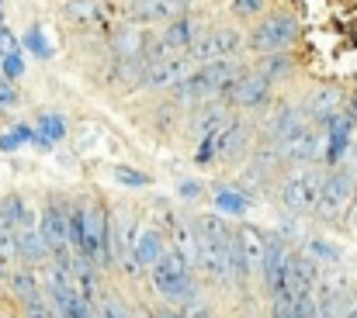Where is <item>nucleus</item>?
Masks as SVG:
<instances>
[{"label": "nucleus", "mask_w": 357, "mask_h": 318, "mask_svg": "<svg viewBox=\"0 0 357 318\" xmlns=\"http://www.w3.org/2000/svg\"><path fill=\"white\" fill-rule=\"evenodd\" d=\"M243 77H246V70L236 59L212 63V66H195L184 77V84L174 87V94H177V101H205V97H215V94H229Z\"/></svg>", "instance_id": "1"}, {"label": "nucleus", "mask_w": 357, "mask_h": 318, "mask_svg": "<svg viewBox=\"0 0 357 318\" xmlns=\"http://www.w3.org/2000/svg\"><path fill=\"white\" fill-rule=\"evenodd\" d=\"M153 270V287L170 298V301H188L195 294V284H191V270L184 267V260L174 253V249H163V256L149 267Z\"/></svg>", "instance_id": "2"}, {"label": "nucleus", "mask_w": 357, "mask_h": 318, "mask_svg": "<svg viewBox=\"0 0 357 318\" xmlns=\"http://www.w3.org/2000/svg\"><path fill=\"white\" fill-rule=\"evenodd\" d=\"M319 187H323V170H312V166L295 170V173L281 184V205H284V212H291V214L316 212Z\"/></svg>", "instance_id": "3"}, {"label": "nucleus", "mask_w": 357, "mask_h": 318, "mask_svg": "<svg viewBox=\"0 0 357 318\" xmlns=\"http://www.w3.org/2000/svg\"><path fill=\"white\" fill-rule=\"evenodd\" d=\"M243 49V38H239L233 28H215V31H205L195 38V45L184 52L195 66H212V63H229L233 56H239Z\"/></svg>", "instance_id": "4"}, {"label": "nucleus", "mask_w": 357, "mask_h": 318, "mask_svg": "<svg viewBox=\"0 0 357 318\" xmlns=\"http://www.w3.org/2000/svg\"><path fill=\"white\" fill-rule=\"evenodd\" d=\"M84 260L87 263H101L108 267L115 256H112V225H108V214L101 208H91L84 205Z\"/></svg>", "instance_id": "5"}, {"label": "nucleus", "mask_w": 357, "mask_h": 318, "mask_svg": "<svg viewBox=\"0 0 357 318\" xmlns=\"http://www.w3.org/2000/svg\"><path fill=\"white\" fill-rule=\"evenodd\" d=\"M354 191H357L354 173H351L347 166H337L330 177H323L319 201H316V214H323V218H340V214L351 208Z\"/></svg>", "instance_id": "6"}, {"label": "nucleus", "mask_w": 357, "mask_h": 318, "mask_svg": "<svg viewBox=\"0 0 357 318\" xmlns=\"http://www.w3.org/2000/svg\"><path fill=\"white\" fill-rule=\"evenodd\" d=\"M298 38V21L291 14H271L267 21H260L253 31H250V49L257 52H281L288 49L291 42Z\"/></svg>", "instance_id": "7"}, {"label": "nucleus", "mask_w": 357, "mask_h": 318, "mask_svg": "<svg viewBox=\"0 0 357 318\" xmlns=\"http://www.w3.org/2000/svg\"><path fill=\"white\" fill-rule=\"evenodd\" d=\"M66 208L59 201H52L45 212L38 214V232L49 246V256H56L59 267H70V239H66Z\"/></svg>", "instance_id": "8"}, {"label": "nucleus", "mask_w": 357, "mask_h": 318, "mask_svg": "<svg viewBox=\"0 0 357 318\" xmlns=\"http://www.w3.org/2000/svg\"><path fill=\"white\" fill-rule=\"evenodd\" d=\"M274 145H278V156L281 159H288V163H309V159H316L319 156V132L309 125V121H302L298 128H291L288 135H281V138H274Z\"/></svg>", "instance_id": "9"}, {"label": "nucleus", "mask_w": 357, "mask_h": 318, "mask_svg": "<svg viewBox=\"0 0 357 318\" xmlns=\"http://www.w3.org/2000/svg\"><path fill=\"white\" fill-rule=\"evenodd\" d=\"M191 70H195V63H191L188 56H160V59L146 70L142 87H149V90H170V87L184 84V77H188Z\"/></svg>", "instance_id": "10"}, {"label": "nucleus", "mask_w": 357, "mask_h": 318, "mask_svg": "<svg viewBox=\"0 0 357 318\" xmlns=\"http://www.w3.org/2000/svg\"><path fill=\"white\" fill-rule=\"evenodd\" d=\"M14 246H17V260H24V263H42V260H49V246H45V239H42V232H38V214L28 208V214L14 225Z\"/></svg>", "instance_id": "11"}, {"label": "nucleus", "mask_w": 357, "mask_h": 318, "mask_svg": "<svg viewBox=\"0 0 357 318\" xmlns=\"http://www.w3.org/2000/svg\"><path fill=\"white\" fill-rule=\"evenodd\" d=\"M246 142V128L243 125H226L222 132H215L212 138H202V149H198V159H233Z\"/></svg>", "instance_id": "12"}, {"label": "nucleus", "mask_w": 357, "mask_h": 318, "mask_svg": "<svg viewBox=\"0 0 357 318\" xmlns=\"http://www.w3.org/2000/svg\"><path fill=\"white\" fill-rule=\"evenodd\" d=\"M63 10H66L70 21H77L84 28H108L112 17H115V10H112L108 0H66Z\"/></svg>", "instance_id": "13"}, {"label": "nucleus", "mask_w": 357, "mask_h": 318, "mask_svg": "<svg viewBox=\"0 0 357 318\" xmlns=\"http://www.w3.org/2000/svg\"><path fill=\"white\" fill-rule=\"evenodd\" d=\"M288 249L284 246H278V242H267V249H264V260H260V277H264V284L271 287V294L278 298L281 294V287H284V270H288Z\"/></svg>", "instance_id": "14"}, {"label": "nucleus", "mask_w": 357, "mask_h": 318, "mask_svg": "<svg viewBox=\"0 0 357 318\" xmlns=\"http://www.w3.org/2000/svg\"><path fill=\"white\" fill-rule=\"evenodd\" d=\"M340 104H344V94L337 87H319L305 101V118H312L316 125H330L340 114Z\"/></svg>", "instance_id": "15"}, {"label": "nucleus", "mask_w": 357, "mask_h": 318, "mask_svg": "<svg viewBox=\"0 0 357 318\" xmlns=\"http://www.w3.org/2000/svg\"><path fill=\"white\" fill-rule=\"evenodd\" d=\"M357 125V114L354 111H340L326 128H330V138H326V159L337 163L344 152H351V132Z\"/></svg>", "instance_id": "16"}, {"label": "nucleus", "mask_w": 357, "mask_h": 318, "mask_svg": "<svg viewBox=\"0 0 357 318\" xmlns=\"http://www.w3.org/2000/svg\"><path fill=\"white\" fill-rule=\"evenodd\" d=\"M236 246H239L243 263H246V277H250V273H260V260H264L267 239H264L253 225H243V228L236 232Z\"/></svg>", "instance_id": "17"}, {"label": "nucleus", "mask_w": 357, "mask_h": 318, "mask_svg": "<svg viewBox=\"0 0 357 318\" xmlns=\"http://www.w3.org/2000/svg\"><path fill=\"white\" fill-rule=\"evenodd\" d=\"M195 38H198V24H195L188 14H181V17L167 21V28H163V35H160V45H163V49L188 52V49L195 45Z\"/></svg>", "instance_id": "18"}, {"label": "nucleus", "mask_w": 357, "mask_h": 318, "mask_svg": "<svg viewBox=\"0 0 357 318\" xmlns=\"http://www.w3.org/2000/svg\"><path fill=\"white\" fill-rule=\"evenodd\" d=\"M181 14H184V7H177L174 0H132L128 3L132 21H174Z\"/></svg>", "instance_id": "19"}, {"label": "nucleus", "mask_w": 357, "mask_h": 318, "mask_svg": "<svg viewBox=\"0 0 357 318\" xmlns=\"http://www.w3.org/2000/svg\"><path fill=\"white\" fill-rule=\"evenodd\" d=\"M160 256H163V239H160V232H156V228L139 232L135 242H132V263H135V267H153Z\"/></svg>", "instance_id": "20"}, {"label": "nucleus", "mask_w": 357, "mask_h": 318, "mask_svg": "<svg viewBox=\"0 0 357 318\" xmlns=\"http://www.w3.org/2000/svg\"><path fill=\"white\" fill-rule=\"evenodd\" d=\"M267 87H271V80H264V77H257V73H246L236 87L229 90V97H233L239 107H257V104H264Z\"/></svg>", "instance_id": "21"}, {"label": "nucleus", "mask_w": 357, "mask_h": 318, "mask_svg": "<svg viewBox=\"0 0 357 318\" xmlns=\"http://www.w3.org/2000/svg\"><path fill=\"white\" fill-rule=\"evenodd\" d=\"M170 232H174V253L184 260V267H188V270L198 267L202 260H198V239H195V228H188L184 221H177Z\"/></svg>", "instance_id": "22"}, {"label": "nucleus", "mask_w": 357, "mask_h": 318, "mask_svg": "<svg viewBox=\"0 0 357 318\" xmlns=\"http://www.w3.org/2000/svg\"><path fill=\"white\" fill-rule=\"evenodd\" d=\"M226 107L222 104H215V107H205V111H198L195 114V135L198 138H212L215 132H222L226 128Z\"/></svg>", "instance_id": "23"}, {"label": "nucleus", "mask_w": 357, "mask_h": 318, "mask_svg": "<svg viewBox=\"0 0 357 318\" xmlns=\"http://www.w3.org/2000/svg\"><path fill=\"white\" fill-rule=\"evenodd\" d=\"M112 45H115V52H119L121 59H135V56H142V52H146V38H142V31H135V28L115 31Z\"/></svg>", "instance_id": "24"}, {"label": "nucleus", "mask_w": 357, "mask_h": 318, "mask_svg": "<svg viewBox=\"0 0 357 318\" xmlns=\"http://www.w3.org/2000/svg\"><path fill=\"white\" fill-rule=\"evenodd\" d=\"M17 267V246H14V228L0 221V277H10Z\"/></svg>", "instance_id": "25"}, {"label": "nucleus", "mask_w": 357, "mask_h": 318, "mask_svg": "<svg viewBox=\"0 0 357 318\" xmlns=\"http://www.w3.org/2000/svg\"><path fill=\"white\" fill-rule=\"evenodd\" d=\"M305 118H302V111L298 107H281L274 118H271V125H267V132L274 135V138H281V135H288L291 128H298Z\"/></svg>", "instance_id": "26"}, {"label": "nucleus", "mask_w": 357, "mask_h": 318, "mask_svg": "<svg viewBox=\"0 0 357 318\" xmlns=\"http://www.w3.org/2000/svg\"><path fill=\"white\" fill-rule=\"evenodd\" d=\"M10 287H14V294H17V298H24V301H31V298H38V294H42L38 280H35L28 270H14V273H10Z\"/></svg>", "instance_id": "27"}, {"label": "nucleus", "mask_w": 357, "mask_h": 318, "mask_svg": "<svg viewBox=\"0 0 357 318\" xmlns=\"http://www.w3.org/2000/svg\"><path fill=\"white\" fill-rule=\"evenodd\" d=\"M63 132H66V128H63V121H59L56 114H42V132L31 135V138H35L38 145H52L56 138H63Z\"/></svg>", "instance_id": "28"}, {"label": "nucleus", "mask_w": 357, "mask_h": 318, "mask_svg": "<svg viewBox=\"0 0 357 318\" xmlns=\"http://www.w3.org/2000/svg\"><path fill=\"white\" fill-rule=\"evenodd\" d=\"M24 214H28V205H24L21 198H3V201H0V221H3V225L14 228Z\"/></svg>", "instance_id": "29"}, {"label": "nucleus", "mask_w": 357, "mask_h": 318, "mask_svg": "<svg viewBox=\"0 0 357 318\" xmlns=\"http://www.w3.org/2000/svg\"><path fill=\"white\" fill-rule=\"evenodd\" d=\"M215 205H219V212H229V214H243L250 208V201L243 194H236V191H219Z\"/></svg>", "instance_id": "30"}, {"label": "nucleus", "mask_w": 357, "mask_h": 318, "mask_svg": "<svg viewBox=\"0 0 357 318\" xmlns=\"http://www.w3.org/2000/svg\"><path fill=\"white\" fill-rule=\"evenodd\" d=\"M305 249L312 253V260H326V263H337V260H340L337 246H330V242H323V239H312Z\"/></svg>", "instance_id": "31"}, {"label": "nucleus", "mask_w": 357, "mask_h": 318, "mask_svg": "<svg viewBox=\"0 0 357 318\" xmlns=\"http://www.w3.org/2000/svg\"><path fill=\"white\" fill-rule=\"evenodd\" d=\"M24 45H28L35 56H42V59H49V56H52V45H49V42L38 35V28H31V31L24 35Z\"/></svg>", "instance_id": "32"}, {"label": "nucleus", "mask_w": 357, "mask_h": 318, "mask_svg": "<svg viewBox=\"0 0 357 318\" xmlns=\"http://www.w3.org/2000/svg\"><path fill=\"white\" fill-rule=\"evenodd\" d=\"M28 138H31V128H24V125H21V128H14V132L0 135V149H3V152H7V149H17V145H21V142H28Z\"/></svg>", "instance_id": "33"}, {"label": "nucleus", "mask_w": 357, "mask_h": 318, "mask_svg": "<svg viewBox=\"0 0 357 318\" xmlns=\"http://www.w3.org/2000/svg\"><path fill=\"white\" fill-rule=\"evenodd\" d=\"M24 315H28V318H52V305L38 294V298L24 301Z\"/></svg>", "instance_id": "34"}, {"label": "nucleus", "mask_w": 357, "mask_h": 318, "mask_svg": "<svg viewBox=\"0 0 357 318\" xmlns=\"http://www.w3.org/2000/svg\"><path fill=\"white\" fill-rule=\"evenodd\" d=\"M115 180H119V184H132V187H146V184H149L142 173H135V170H128V166H119V170H115Z\"/></svg>", "instance_id": "35"}, {"label": "nucleus", "mask_w": 357, "mask_h": 318, "mask_svg": "<svg viewBox=\"0 0 357 318\" xmlns=\"http://www.w3.org/2000/svg\"><path fill=\"white\" fill-rule=\"evenodd\" d=\"M281 70H288V59H284V56H271V59L260 66V73H257V77L271 80V73H281Z\"/></svg>", "instance_id": "36"}, {"label": "nucleus", "mask_w": 357, "mask_h": 318, "mask_svg": "<svg viewBox=\"0 0 357 318\" xmlns=\"http://www.w3.org/2000/svg\"><path fill=\"white\" fill-rule=\"evenodd\" d=\"M233 10H236L239 17H246V14H260V10H264V0H233Z\"/></svg>", "instance_id": "37"}, {"label": "nucleus", "mask_w": 357, "mask_h": 318, "mask_svg": "<svg viewBox=\"0 0 357 318\" xmlns=\"http://www.w3.org/2000/svg\"><path fill=\"white\" fill-rule=\"evenodd\" d=\"M3 73H7L10 80L24 73V63H21V56H17V52H10V56H3Z\"/></svg>", "instance_id": "38"}, {"label": "nucleus", "mask_w": 357, "mask_h": 318, "mask_svg": "<svg viewBox=\"0 0 357 318\" xmlns=\"http://www.w3.org/2000/svg\"><path fill=\"white\" fill-rule=\"evenodd\" d=\"M184 318H212V312H208V305H191V308H184Z\"/></svg>", "instance_id": "39"}, {"label": "nucleus", "mask_w": 357, "mask_h": 318, "mask_svg": "<svg viewBox=\"0 0 357 318\" xmlns=\"http://www.w3.org/2000/svg\"><path fill=\"white\" fill-rule=\"evenodd\" d=\"M198 191H202V187H198L195 180H184V184H181V198H188V201L198 198Z\"/></svg>", "instance_id": "40"}, {"label": "nucleus", "mask_w": 357, "mask_h": 318, "mask_svg": "<svg viewBox=\"0 0 357 318\" xmlns=\"http://www.w3.org/2000/svg\"><path fill=\"white\" fill-rule=\"evenodd\" d=\"M14 97H17L14 87L10 84H0V104H14Z\"/></svg>", "instance_id": "41"}, {"label": "nucleus", "mask_w": 357, "mask_h": 318, "mask_svg": "<svg viewBox=\"0 0 357 318\" xmlns=\"http://www.w3.org/2000/svg\"><path fill=\"white\" fill-rule=\"evenodd\" d=\"M101 312H105V318H128V315H125V312L119 308V305H105Z\"/></svg>", "instance_id": "42"}, {"label": "nucleus", "mask_w": 357, "mask_h": 318, "mask_svg": "<svg viewBox=\"0 0 357 318\" xmlns=\"http://www.w3.org/2000/svg\"><path fill=\"white\" fill-rule=\"evenodd\" d=\"M160 318H184V308H160Z\"/></svg>", "instance_id": "43"}, {"label": "nucleus", "mask_w": 357, "mask_h": 318, "mask_svg": "<svg viewBox=\"0 0 357 318\" xmlns=\"http://www.w3.org/2000/svg\"><path fill=\"white\" fill-rule=\"evenodd\" d=\"M174 3H177V7H188V3H195V0H174Z\"/></svg>", "instance_id": "44"}, {"label": "nucleus", "mask_w": 357, "mask_h": 318, "mask_svg": "<svg viewBox=\"0 0 357 318\" xmlns=\"http://www.w3.org/2000/svg\"><path fill=\"white\" fill-rule=\"evenodd\" d=\"M344 318H357V305H354V308H351V312H347V315H344Z\"/></svg>", "instance_id": "45"}, {"label": "nucleus", "mask_w": 357, "mask_h": 318, "mask_svg": "<svg viewBox=\"0 0 357 318\" xmlns=\"http://www.w3.org/2000/svg\"><path fill=\"white\" fill-rule=\"evenodd\" d=\"M354 225H357V208H354Z\"/></svg>", "instance_id": "46"}]
</instances>
